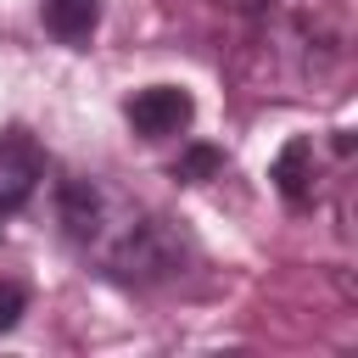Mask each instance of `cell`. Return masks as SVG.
I'll use <instances>...</instances> for the list:
<instances>
[{"instance_id": "cell-5", "label": "cell", "mask_w": 358, "mask_h": 358, "mask_svg": "<svg viewBox=\"0 0 358 358\" xmlns=\"http://www.w3.org/2000/svg\"><path fill=\"white\" fill-rule=\"evenodd\" d=\"M268 179H274V190H280L291 207H313V196H319V145H313L308 134L285 140L280 157L268 162Z\"/></svg>"}, {"instance_id": "cell-2", "label": "cell", "mask_w": 358, "mask_h": 358, "mask_svg": "<svg viewBox=\"0 0 358 358\" xmlns=\"http://www.w3.org/2000/svg\"><path fill=\"white\" fill-rule=\"evenodd\" d=\"M263 50L302 95H341L352 73L341 0H263Z\"/></svg>"}, {"instance_id": "cell-6", "label": "cell", "mask_w": 358, "mask_h": 358, "mask_svg": "<svg viewBox=\"0 0 358 358\" xmlns=\"http://www.w3.org/2000/svg\"><path fill=\"white\" fill-rule=\"evenodd\" d=\"M39 17L62 45L84 50L95 39V28H101V0H39Z\"/></svg>"}, {"instance_id": "cell-4", "label": "cell", "mask_w": 358, "mask_h": 358, "mask_svg": "<svg viewBox=\"0 0 358 358\" xmlns=\"http://www.w3.org/2000/svg\"><path fill=\"white\" fill-rule=\"evenodd\" d=\"M39 179H45V157H39V145L28 140V134H0V218H11V213H22L28 201H34V190H39Z\"/></svg>"}, {"instance_id": "cell-8", "label": "cell", "mask_w": 358, "mask_h": 358, "mask_svg": "<svg viewBox=\"0 0 358 358\" xmlns=\"http://www.w3.org/2000/svg\"><path fill=\"white\" fill-rule=\"evenodd\" d=\"M22 313H28V291H22L17 280H0V336H6Z\"/></svg>"}, {"instance_id": "cell-3", "label": "cell", "mask_w": 358, "mask_h": 358, "mask_svg": "<svg viewBox=\"0 0 358 358\" xmlns=\"http://www.w3.org/2000/svg\"><path fill=\"white\" fill-rule=\"evenodd\" d=\"M123 117L140 140H179L196 123V95L185 84H145L123 101Z\"/></svg>"}, {"instance_id": "cell-7", "label": "cell", "mask_w": 358, "mask_h": 358, "mask_svg": "<svg viewBox=\"0 0 358 358\" xmlns=\"http://www.w3.org/2000/svg\"><path fill=\"white\" fill-rule=\"evenodd\" d=\"M218 173H224V151L218 145H185L173 157V179H185V185H207Z\"/></svg>"}, {"instance_id": "cell-9", "label": "cell", "mask_w": 358, "mask_h": 358, "mask_svg": "<svg viewBox=\"0 0 358 358\" xmlns=\"http://www.w3.org/2000/svg\"><path fill=\"white\" fill-rule=\"evenodd\" d=\"M218 6H229V11H257L263 0H218Z\"/></svg>"}, {"instance_id": "cell-1", "label": "cell", "mask_w": 358, "mask_h": 358, "mask_svg": "<svg viewBox=\"0 0 358 358\" xmlns=\"http://www.w3.org/2000/svg\"><path fill=\"white\" fill-rule=\"evenodd\" d=\"M56 218H62V235L112 280H129V285H151V280H173L179 263H185V241L179 229L140 207L129 190H117L112 179L101 173H73L62 179L56 190Z\"/></svg>"}]
</instances>
